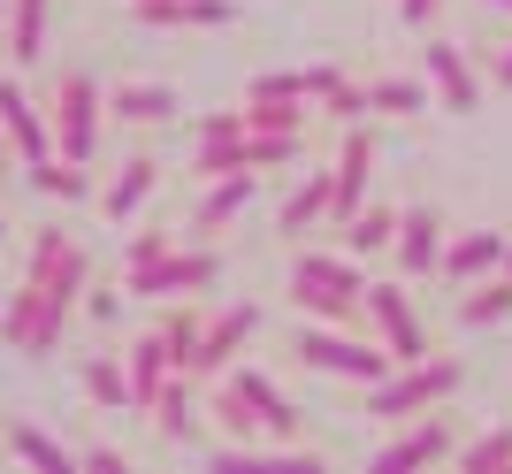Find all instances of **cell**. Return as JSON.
<instances>
[{
	"label": "cell",
	"mask_w": 512,
	"mask_h": 474,
	"mask_svg": "<svg viewBox=\"0 0 512 474\" xmlns=\"http://www.w3.org/2000/svg\"><path fill=\"white\" fill-rule=\"evenodd\" d=\"M490 8H497V16H512V0H490Z\"/></svg>",
	"instance_id": "b9f144b4"
},
{
	"label": "cell",
	"mask_w": 512,
	"mask_h": 474,
	"mask_svg": "<svg viewBox=\"0 0 512 474\" xmlns=\"http://www.w3.org/2000/svg\"><path fill=\"white\" fill-rule=\"evenodd\" d=\"M77 467H92V474H123V452H115V444H85V452H77Z\"/></svg>",
	"instance_id": "74e56055"
},
{
	"label": "cell",
	"mask_w": 512,
	"mask_h": 474,
	"mask_svg": "<svg viewBox=\"0 0 512 474\" xmlns=\"http://www.w3.org/2000/svg\"><path fill=\"white\" fill-rule=\"evenodd\" d=\"M199 306H169V322H161V337L176 345V367H192V352H199Z\"/></svg>",
	"instance_id": "836d02e7"
},
{
	"label": "cell",
	"mask_w": 512,
	"mask_h": 474,
	"mask_svg": "<svg viewBox=\"0 0 512 474\" xmlns=\"http://www.w3.org/2000/svg\"><path fill=\"white\" fill-rule=\"evenodd\" d=\"M46 16H54V0H8V54L16 62L46 54Z\"/></svg>",
	"instance_id": "83f0119b"
},
{
	"label": "cell",
	"mask_w": 512,
	"mask_h": 474,
	"mask_svg": "<svg viewBox=\"0 0 512 474\" xmlns=\"http://www.w3.org/2000/svg\"><path fill=\"white\" fill-rule=\"evenodd\" d=\"M367 322H375V337L398 352V367L428 360V329H421V314H413L406 283H367Z\"/></svg>",
	"instance_id": "30bf717a"
},
{
	"label": "cell",
	"mask_w": 512,
	"mask_h": 474,
	"mask_svg": "<svg viewBox=\"0 0 512 474\" xmlns=\"http://www.w3.org/2000/svg\"><path fill=\"white\" fill-rule=\"evenodd\" d=\"M497 322H512V276L505 268L467 283V299H459V329H497Z\"/></svg>",
	"instance_id": "484cf974"
},
{
	"label": "cell",
	"mask_w": 512,
	"mask_h": 474,
	"mask_svg": "<svg viewBox=\"0 0 512 474\" xmlns=\"http://www.w3.org/2000/svg\"><path fill=\"white\" fill-rule=\"evenodd\" d=\"M123 299H130V291H123ZM123 299H115V291H85V314L100 329H115V322H123Z\"/></svg>",
	"instance_id": "8d00e7d4"
},
{
	"label": "cell",
	"mask_w": 512,
	"mask_h": 474,
	"mask_svg": "<svg viewBox=\"0 0 512 474\" xmlns=\"http://www.w3.org/2000/svg\"><path fill=\"white\" fill-rule=\"evenodd\" d=\"M169 245H176L169 230H138V237H130V245H123V268H146V260H161V253H169Z\"/></svg>",
	"instance_id": "d590c367"
},
{
	"label": "cell",
	"mask_w": 512,
	"mask_h": 474,
	"mask_svg": "<svg viewBox=\"0 0 512 474\" xmlns=\"http://www.w3.org/2000/svg\"><path fill=\"white\" fill-rule=\"evenodd\" d=\"M459 467H467V474L512 467V429H482V436H474V444H459Z\"/></svg>",
	"instance_id": "d6a6232c"
},
{
	"label": "cell",
	"mask_w": 512,
	"mask_h": 474,
	"mask_svg": "<svg viewBox=\"0 0 512 474\" xmlns=\"http://www.w3.org/2000/svg\"><path fill=\"white\" fill-rule=\"evenodd\" d=\"M0 23H8V0H0Z\"/></svg>",
	"instance_id": "ee69618b"
},
{
	"label": "cell",
	"mask_w": 512,
	"mask_h": 474,
	"mask_svg": "<svg viewBox=\"0 0 512 474\" xmlns=\"http://www.w3.org/2000/svg\"><path fill=\"white\" fill-rule=\"evenodd\" d=\"M62 329H69V306L46 299L31 276H23V291L0 299V337H8V352H23V360H46V352L62 345Z\"/></svg>",
	"instance_id": "5b68a950"
},
{
	"label": "cell",
	"mask_w": 512,
	"mask_h": 474,
	"mask_svg": "<svg viewBox=\"0 0 512 474\" xmlns=\"http://www.w3.org/2000/svg\"><path fill=\"white\" fill-rule=\"evenodd\" d=\"M421 77L436 85V100H444L451 115H474V108H482V77H474L467 46H451L444 31H428V46H421Z\"/></svg>",
	"instance_id": "8fae6325"
},
{
	"label": "cell",
	"mask_w": 512,
	"mask_h": 474,
	"mask_svg": "<svg viewBox=\"0 0 512 474\" xmlns=\"http://www.w3.org/2000/svg\"><path fill=\"white\" fill-rule=\"evenodd\" d=\"M398 16H406L413 31H436V16H444V0H398Z\"/></svg>",
	"instance_id": "f35d334b"
},
{
	"label": "cell",
	"mask_w": 512,
	"mask_h": 474,
	"mask_svg": "<svg viewBox=\"0 0 512 474\" xmlns=\"http://www.w3.org/2000/svg\"><path fill=\"white\" fill-rule=\"evenodd\" d=\"M222 390H237V398H245V413L260 421V436H276V444H299V436H306V413L291 406V398H283L260 367H222Z\"/></svg>",
	"instance_id": "9c48e42d"
},
{
	"label": "cell",
	"mask_w": 512,
	"mask_h": 474,
	"mask_svg": "<svg viewBox=\"0 0 512 474\" xmlns=\"http://www.w3.org/2000/svg\"><path fill=\"white\" fill-rule=\"evenodd\" d=\"M8 161H23V153H16V138H8V130H0V176H8Z\"/></svg>",
	"instance_id": "60d3db41"
},
{
	"label": "cell",
	"mask_w": 512,
	"mask_h": 474,
	"mask_svg": "<svg viewBox=\"0 0 512 474\" xmlns=\"http://www.w3.org/2000/svg\"><path fill=\"white\" fill-rule=\"evenodd\" d=\"M214 283H222V253H207V245H169L146 268H123L130 299H192V291H214Z\"/></svg>",
	"instance_id": "277c9868"
},
{
	"label": "cell",
	"mask_w": 512,
	"mask_h": 474,
	"mask_svg": "<svg viewBox=\"0 0 512 474\" xmlns=\"http://www.w3.org/2000/svg\"><path fill=\"white\" fill-rule=\"evenodd\" d=\"M260 329V306H222V314H207V329H199V352L184 375H222V367H237V352L253 345Z\"/></svg>",
	"instance_id": "7c38bea8"
},
{
	"label": "cell",
	"mask_w": 512,
	"mask_h": 474,
	"mask_svg": "<svg viewBox=\"0 0 512 474\" xmlns=\"http://www.w3.org/2000/svg\"><path fill=\"white\" fill-rule=\"evenodd\" d=\"M31 192H46V199H85V192H92V176H85V161L46 153V161H31Z\"/></svg>",
	"instance_id": "f546056e"
},
{
	"label": "cell",
	"mask_w": 512,
	"mask_h": 474,
	"mask_svg": "<svg viewBox=\"0 0 512 474\" xmlns=\"http://www.w3.org/2000/svg\"><path fill=\"white\" fill-rule=\"evenodd\" d=\"M245 130H306L299 100H268V92H245Z\"/></svg>",
	"instance_id": "1f68e13d"
},
{
	"label": "cell",
	"mask_w": 512,
	"mask_h": 474,
	"mask_svg": "<svg viewBox=\"0 0 512 474\" xmlns=\"http://www.w3.org/2000/svg\"><path fill=\"white\" fill-rule=\"evenodd\" d=\"M490 77H497V85L512 92V46H505V54H497V62H490Z\"/></svg>",
	"instance_id": "ab89813d"
},
{
	"label": "cell",
	"mask_w": 512,
	"mask_h": 474,
	"mask_svg": "<svg viewBox=\"0 0 512 474\" xmlns=\"http://www.w3.org/2000/svg\"><path fill=\"white\" fill-rule=\"evenodd\" d=\"M260 199V169H230V176H207V192H199V215L192 230H222V222H237L245 207Z\"/></svg>",
	"instance_id": "ac0fdd59"
},
{
	"label": "cell",
	"mask_w": 512,
	"mask_h": 474,
	"mask_svg": "<svg viewBox=\"0 0 512 474\" xmlns=\"http://www.w3.org/2000/svg\"><path fill=\"white\" fill-rule=\"evenodd\" d=\"M245 92H268V100H306V69H268V77H253Z\"/></svg>",
	"instance_id": "e575fe53"
},
{
	"label": "cell",
	"mask_w": 512,
	"mask_h": 474,
	"mask_svg": "<svg viewBox=\"0 0 512 474\" xmlns=\"http://www.w3.org/2000/svg\"><path fill=\"white\" fill-rule=\"evenodd\" d=\"M130 8H146V0H130Z\"/></svg>",
	"instance_id": "f6af8a7d"
},
{
	"label": "cell",
	"mask_w": 512,
	"mask_h": 474,
	"mask_svg": "<svg viewBox=\"0 0 512 474\" xmlns=\"http://www.w3.org/2000/svg\"><path fill=\"white\" fill-rule=\"evenodd\" d=\"M390 253H398V268H406L413 283L436 276V268H444V215H436V207H406V215H398V245H390Z\"/></svg>",
	"instance_id": "5bb4252c"
},
{
	"label": "cell",
	"mask_w": 512,
	"mask_h": 474,
	"mask_svg": "<svg viewBox=\"0 0 512 474\" xmlns=\"http://www.w3.org/2000/svg\"><path fill=\"white\" fill-rule=\"evenodd\" d=\"M337 207H329V222H352L367 207V184H375V138H367L360 123L344 130V153H337Z\"/></svg>",
	"instance_id": "4fadbf2b"
},
{
	"label": "cell",
	"mask_w": 512,
	"mask_h": 474,
	"mask_svg": "<svg viewBox=\"0 0 512 474\" xmlns=\"http://www.w3.org/2000/svg\"><path fill=\"white\" fill-rule=\"evenodd\" d=\"M306 100H321V115H337V123H360L367 115V85H352L344 69H306Z\"/></svg>",
	"instance_id": "d4e9b609"
},
{
	"label": "cell",
	"mask_w": 512,
	"mask_h": 474,
	"mask_svg": "<svg viewBox=\"0 0 512 474\" xmlns=\"http://www.w3.org/2000/svg\"><path fill=\"white\" fill-rule=\"evenodd\" d=\"M398 215H406V207H375V199H367L352 222H337V230H344V253H352V260L390 253V245H398Z\"/></svg>",
	"instance_id": "cb8c5ba5"
},
{
	"label": "cell",
	"mask_w": 512,
	"mask_h": 474,
	"mask_svg": "<svg viewBox=\"0 0 512 474\" xmlns=\"http://www.w3.org/2000/svg\"><path fill=\"white\" fill-rule=\"evenodd\" d=\"M329 207H337V176H329V169H314V176L299 184V192H291V199L276 207V237H306L314 222H329Z\"/></svg>",
	"instance_id": "44dd1931"
},
{
	"label": "cell",
	"mask_w": 512,
	"mask_h": 474,
	"mask_svg": "<svg viewBox=\"0 0 512 474\" xmlns=\"http://www.w3.org/2000/svg\"><path fill=\"white\" fill-rule=\"evenodd\" d=\"M291 352H299V367H314V375H337V383H383L390 367H398V352L390 345H360V337H344V329L329 322H306L299 337H291Z\"/></svg>",
	"instance_id": "3957f363"
},
{
	"label": "cell",
	"mask_w": 512,
	"mask_h": 474,
	"mask_svg": "<svg viewBox=\"0 0 512 474\" xmlns=\"http://www.w3.org/2000/svg\"><path fill=\"white\" fill-rule=\"evenodd\" d=\"M467 383V367L459 360H406V367H390L383 383H367V413L375 421H413V413H436L451 398V390Z\"/></svg>",
	"instance_id": "7a4b0ae2"
},
{
	"label": "cell",
	"mask_w": 512,
	"mask_h": 474,
	"mask_svg": "<svg viewBox=\"0 0 512 474\" xmlns=\"http://www.w3.org/2000/svg\"><path fill=\"white\" fill-rule=\"evenodd\" d=\"M100 108H107V92L92 85L85 69H62V77H54V153L92 161V146H100Z\"/></svg>",
	"instance_id": "8992f818"
},
{
	"label": "cell",
	"mask_w": 512,
	"mask_h": 474,
	"mask_svg": "<svg viewBox=\"0 0 512 474\" xmlns=\"http://www.w3.org/2000/svg\"><path fill=\"white\" fill-rule=\"evenodd\" d=\"M192 383H199V375H184V367H176L169 383H161V398H153V429L169 436V444H192V436H199V398H192Z\"/></svg>",
	"instance_id": "603a6c76"
},
{
	"label": "cell",
	"mask_w": 512,
	"mask_h": 474,
	"mask_svg": "<svg viewBox=\"0 0 512 474\" xmlns=\"http://www.w3.org/2000/svg\"><path fill=\"white\" fill-rule=\"evenodd\" d=\"M138 23H153V31H222V23H237V0H146Z\"/></svg>",
	"instance_id": "d6986e66"
},
{
	"label": "cell",
	"mask_w": 512,
	"mask_h": 474,
	"mask_svg": "<svg viewBox=\"0 0 512 474\" xmlns=\"http://www.w3.org/2000/svg\"><path fill=\"white\" fill-rule=\"evenodd\" d=\"M428 77H375L367 85V115H428Z\"/></svg>",
	"instance_id": "f1b7e54d"
},
{
	"label": "cell",
	"mask_w": 512,
	"mask_h": 474,
	"mask_svg": "<svg viewBox=\"0 0 512 474\" xmlns=\"http://www.w3.org/2000/svg\"><path fill=\"white\" fill-rule=\"evenodd\" d=\"M31 283H39L46 299H62L69 314H77V299L92 291V253H85L69 230H39V237H31Z\"/></svg>",
	"instance_id": "52a82bcc"
},
{
	"label": "cell",
	"mask_w": 512,
	"mask_h": 474,
	"mask_svg": "<svg viewBox=\"0 0 512 474\" xmlns=\"http://www.w3.org/2000/svg\"><path fill=\"white\" fill-rule=\"evenodd\" d=\"M153 192H161V161H146V153H138V161H123V169L107 176L100 215H107V222H130V215H138V207H146Z\"/></svg>",
	"instance_id": "ffe728a7"
},
{
	"label": "cell",
	"mask_w": 512,
	"mask_h": 474,
	"mask_svg": "<svg viewBox=\"0 0 512 474\" xmlns=\"http://www.w3.org/2000/svg\"><path fill=\"white\" fill-rule=\"evenodd\" d=\"M436 459H459V444H451V421H444V413H413L406 436L375 444V459H367V467H375V474H413V467H436Z\"/></svg>",
	"instance_id": "ba28073f"
},
{
	"label": "cell",
	"mask_w": 512,
	"mask_h": 474,
	"mask_svg": "<svg viewBox=\"0 0 512 474\" xmlns=\"http://www.w3.org/2000/svg\"><path fill=\"white\" fill-rule=\"evenodd\" d=\"M0 237H8V222H0Z\"/></svg>",
	"instance_id": "bcb514c9"
},
{
	"label": "cell",
	"mask_w": 512,
	"mask_h": 474,
	"mask_svg": "<svg viewBox=\"0 0 512 474\" xmlns=\"http://www.w3.org/2000/svg\"><path fill=\"white\" fill-rule=\"evenodd\" d=\"M505 245H512L505 230H467V237H451V245H444V268H436V276L467 291V283H482V276H497V268H505Z\"/></svg>",
	"instance_id": "2e32d148"
},
{
	"label": "cell",
	"mask_w": 512,
	"mask_h": 474,
	"mask_svg": "<svg viewBox=\"0 0 512 474\" xmlns=\"http://www.w3.org/2000/svg\"><path fill=\"white\" fill-rule=\"evenodd\" d=\"M505 276H512V245H505Z\"/></svg>",
	"instance_id": "7bdbcfd3"
},
{
	"label": "cell",
	"mask_w": 512,
	"mask_h": 474,
	"mask_svg": "<svg viewBox=\"0 0 512 474\" xmlns=\"http://www.w3.org/2000/svg\"><path fill=\"white\" fill-rule=\"evenodd\" d=\"M0 130L16 138L23 169H31V161H46V153H54V115H39V108H31V100H23V85H16V77H0Z\"/></svg>",
	"instance_id": "9a60e30c"
},
{
	"label": "cell",
	"mask_w": 512,
	"mask_h": 474,
	"mask_svg": "<svg viewBox=\"0 0 512 474\" xmlns=\"http://www.w3.org/2000/svg\"><path fill=\"white\" fill-rule=\"evenodd\" d=\"M283 291H291V306H299L306 322H344V314L367 306V283L352 268V253H299L291 276H283Z\"/></svg>",
	"instance_id": "6da1fadb"
},
{
	"label": "cell",
	"mask_w": 512,
	"mask_h": 474,
	"mask_svg": "<svg viewBox=\"0 0 512 474\" xmlns=\"http://www.w3.org/2000/svg\"><path fill=\"white\" fill-rule=\"evenodd\" d=\"M123 367H130V413H153V398H161V383L176 375V345L153 329V337H138V345L123 352Z\"/></svg>",
	"instance_id": "e0dca14e"
},
{
	"label": "cell",
	"mask_w": 512,
	"mask_h": 474,
	"mask_svg": "<svg viewBox=\"0 0 512 474\" xmlns=\"http://www.w3.org/2000/svg\"><path fill=\"white\" fill-rule=\"evenodd\" d=\"M85 398L92 406H107V413H130V367L123 360H85Z\"/></svg>",
	"instance_id": "4dcf8cb0"
},
{
	"label": "cell",
	"mask_w": 512,
	"mask_h": 474,
	"mask_svg": "<svg viewBox=\"0 0 512 474\" xmlns=\"http://www.w3.org/2000/svg\"><path fill=\"white\" fill-rule=\"evenodd\" d=\"M176 108H184V100H176L169 85H138V77L107 92V115H115V123H130V130H138V123H146V130H153V123H176Z\"/></svg>",
	"instance_id": "7402d4cb"
},
{
	"label": "cell",
	"mask_w": 512,
	"mask_h": 474,
	"mask_svg": "<svg viewBox=\"0 0 512 474\" xmlns=\"http://www.w3.org/2000/svg\"><path fill=\"white\" fill-rule=\"evenodd\" d=\"M0 444H8V459L46 467V474H69V467H77V452H69V444H54L46 429H31V421H8V436H0Z\"/></svg>",
	"instance_id": "4316f807"
}]
</instances>
